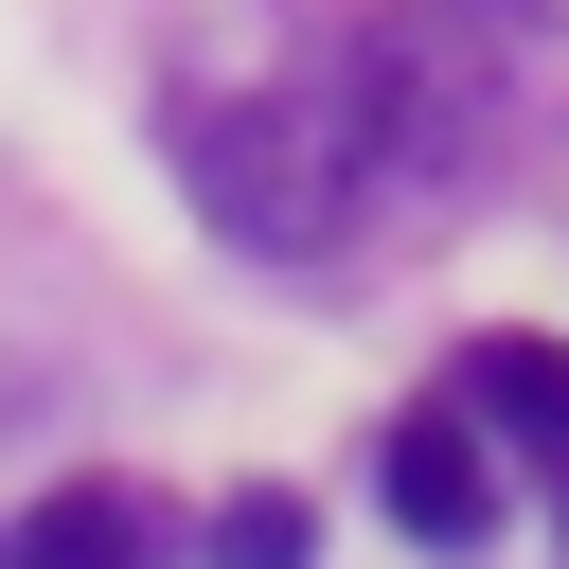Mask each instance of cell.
<instances>
[{
  "instance_id": "cell-1",
  "label": "cell",
  "mask_w": 569,
  "mask_h": 569,
  "mask_svg": "<svg viewBox=\"0 0 569 569\" xmlns=\"http://www.w3.org/2000/svg\"><path fill=\"white\" fill-rule=\"evenodd\" d=\"M178 178H196V213H213L231 249H267V267H320V249L356 231V142H338L320 89H178Z\"/></svg>"
},
{
  "instance_id": "cell-2",
  "label": "cell",
  "mask_w": 569,
  "mask_h": 569,
  "mask_svg": "<svg viewBox=\"0 0 569 569\" xmlns=\"http://www.w3.org/2000/svg\"><path fill=\"white\" fill-rule=\"evenodd\" d=\"M320 107H338V142H356V196H373V178H391V196H462L480 142H498L462 36H427V18H356L338 71H320Z\"/></svg>"
},
{
  "instance_id": "cell-3",
  "label": "cell",
  "mask_w": 569,
  "mask_h": 569,
  "mask_svg": "<svg viewBox=\"0 0 569 569\" xmlns=\"http://www.w3.org/2000/svg\"><path fill=\"white\" fill-rule=\"evenodd\" d=\"M373 498H391L409 533H445V551H462V533L498 516V462H480V427H462V409H409V427L373 445Z\"/></svg>"
},
{
  "instance_id": "cell-4",
  "label": "cell",
  "mask_w": 569,
  "mask_h": 569,
  "mask_svg": "<svg viewBox=\"0 0 569 569\" xmlns=\"http://www.w3.org/2000/svg\"><path fill=\"white\" fill-rule=\"evenodd\" d=\"M18 569H160V516H142L124 480H53V498L18 516Z\"/></svg>"
},
{
  "instance_id": "cell-5",
  "label": "cell",
  "mask_w": 569,
  "mask_h": 569,
  "mask_svg": "<svg viewBox=\"0 0 569 569\" xmlns=\"http://www.w3.org/2000/svg\"><path fill=\"white\" fill-rule=\"evenodd\" d=\"M462 391H480V409L533 445V480L569 498V356H551V338H480V356H462Z\"/></svg>"
},
{
  "instance_id": "cell-6",
  "label": "cell",
  "mask_w": 569,
  "mask_h": 569,
  "mask_svg": "<svg viewBox=\"0 0 569 569\" xmlns=\"http://www.w3.org/2000/svg\"><path fill=\"white\" fill-rule=\"evenodd\" d=\"M320 551V516L284 498V480H249V498H213V569H302Z\"/></svg>"
},
{
  "instance_id": "cell-7",
  "label": "cell",
  "mask_w": 569,
  "mask_h": 569,
  "mask_svg": "<svg viewBox=\"0 0 569 569\" xmlns=\"http://www.w3.org/2000/svg\"><path fill=\"white\" fill-rule=\"evenodd\" d=\"M480 18H551V0H480Z\"/></svg>"
},
{
  "instance_id": "cell-8",
  "label": "cell",
  "mask_w": 569,
  "mask_h": 569,
  "mask_svg": "<svg viewBox=\"0 0 569 569\" xmlns=\"http://www.w3.org/2000/svg\"><path fill=\"white\" fill-rule=\"evenodd\" d=\"M0 569H18V551H0Z\"/></svg>"
}]
</instances>
